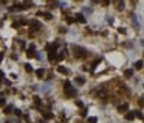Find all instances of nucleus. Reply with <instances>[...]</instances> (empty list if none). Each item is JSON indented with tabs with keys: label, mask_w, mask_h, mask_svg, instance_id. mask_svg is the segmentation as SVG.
Returning a JSON list of instances; mask_svg holds the SVG:
<instances>
[{
	"label": "nucleus",
	"mask_w": 144,
	"mask_h": 123,
	"mask_svg": "<svg viewBox=\"0 0 144 123\" xmlns=\"http://www.w3.org/2000/svg\"><path fill=\"white\" fill-rule=\"evenodd\" d=\"M43 117H45L46 120H49V119L53 117V113H51V112H43Z\"/></svg>",
	"instance_id": "obj_11"
},
{
	"label": "nucleus",
	"mask_w": 144,
	"mask_h": 123,
	"mask_svg": "<svg viewBox=\"0 0 144 123\" xmlns=\"http://www.w3.org/2000/svg\"><path fill=\"white\" fill-rule=\"evenodd\" d=\"M133 75H134V70L130 68V70H125V71H124V77L130 78V77H133Z\"/></svg>",
	"instance_id": "obj_8"
},
{
	"label": "nucleus",
	"mask_w": 144,
	"mask_h": 123,
	"mask_svg": "<svg viewBox=\"0 0 144 123\" xmlns=\"http://www.w3.org/2000/svg\"><path fill=\"white\" fill-rule=\"evenodd\" d=\"M13 112H15V114H16L17 117H20V116H22V112H20L19 109H13Z\"/></svg>",
	"instance_id": "obj_21"
},
{
	"label": "nucleus",
	"mask_w": 144,
	"mask_h": 123,
	"mask_svg": "<svg viewBox=\"0 0 144 123\" xmlns=\"http://www.w3.org/2000/svg\"><path fill=\"white\" fill-rule=\"evenodd\" d=\"M35 72H36V75L40 78V77H43V74H45V70H43V68H39V70H36Z\"/></svg>",
	"instance_id": "obj_12"
},
{
	"label": "nucleus",
	"mask_w": 144,
	"mask_h": 123,
	"mask_svg": "<svg viewBox=\"0 0 144 123\" xmlns=\"http://www.w3.org/2000/svg\"><path fill=\"white\" fill-rule=\"evenodd\" d=\"M56 48H58V42H55L52 46H49V49H48V58H49V61H53V60H56Z\"/></svg>",
	"instance_id": "obj_3"
},
{
	"label": "nucleus",
	"mask_w": 144,
	"mask_h": 123,
	"mask_svg": "<svg viewBox=\"0 0 144 123\" xmlns=\"http://www.w3.org/2000/svg\"><path fill=\"white\" fill-rule=\"evenodd\" d=\"M107 20H108V23H113V22H114V19H113V18H110V16L107 18Z\"/></svg>",
	"instance_id": "obj_30"
},
{
	"label": "nucleus",
	"mask_w": 144,
	"mask_h": 123,
	"mask_svg": "<svg viewBox=\"0 0 144 123\" xmlns=\"http://www.w3.org/2000/svg\"><path fill=\"white\" fill-rule=\"evenodd\" d=\"M12 112H13V106H12V104H7V106H4V110H3V113L9 114V113H12Z\"/></svg>",
	"instance_id": "obj_9"
},
{
	"label": "nucleus",
	"mask_w": 144,
	"mask_h": 123,
	"mask_svg": "<svg viewBox=\"0 0 144 123\" xmlns=\"http://www.w3.org/2000/svg\"><path fill=\"white\" fill-rule=\"evenodd\" d=\"M58 72H61V74H65V75H66V74H69L68 68H65V67H61V65L58 67Z\"/></svg>",
	"instance_id": "obj_10"
},
{
	"label": "nucleus",
	"mask_w": 144,
	"mask_h": 123,
	"mask_svg": "<svg viewBox=\"0 0 144 123\" xmlns=\"http://www.w3.org/2000/svg\"><path fill=\"white\" fill-rule=\"evenodd\" d=\"M134 119H136L134 112H128V110H127V113H125V120H134Z\"/></svg>",
	"instance_id": "obj_7"
},
{
	"label": "nucleus",
	"mask_w": 144,
	"mask_h": 123,
	"mask_svg": "<svg viewBox=\"0 0 144 123\" xmlns=\"http://www.w3.org/2000/svg\"><path fill=\"white\" fill-rule=\"evenodd\" d=\"M111 3V0H102V6H108Z\"/></svg>",
	"instance_id": "obj_26"
},
{
	"label": "nucleus",
	"mask_w": 144,
	"mask_h": 123,
	"mask_svg": "<svg viewBox=\"0 0 144 123\" xmlns=\"http://www.w3.org/2000/svg\"><path fill=\"white\" fill-rule=\"evenodd\" d=\"M6 123H13V122H10V120H7V122H6Z\"/></svg>",
	"instance_id": "obj_36"
},
{
	"label": "nucleus",
	"mask_w": 144,
	"mask_h": 123,
	"mask_svg": "<svg viewBox=\"0 0 144 123\" xmlns=\"http://www.w3.org/2000/svg\"><path fill=\"white\" fill-rule=\"evenodd\" d=\"M1 1H4V0H1Z\"/></svg>",
	"instance_id": "obj_37"
},
{
	"label": "nucleus",
	"mask_w": 144,
	"mask_h": 123,
	"mask_svg": "<svg viewBox=\"0 0 144 123\" xmlns=\"http://www.w3.org/2000/svg\"><path fill=\"white\" fill-rule=\"evenodd\" d=\"M75 20H76V22H79V23H85V22H86L85 16H84L82 13H76V15H75Z\"/></svg>",
	"instance_id": "obj_5"
},
{
	"label": "nucleus",
	"mask_w": 144,
	"mask_h": 123,
	"mask_svg": "<svg viewBox=\"0 0 144 123\" xmlns=\"http://www.w3.org/2000/svg\"><path fill=\"white\" fill-rule=\"evenodd\" d=\"M138 103H140V106H144V97H140V100H138Z\"/></svg>",
	"instance_id": "obj_29"
},
{
	"label": "nucleus",
	"mask_w": 144,
	"mask_h": 123,
	"mask_svg": "<svg viewBox=\"0 0 144 123\" xmlns=\"http://www.w3.org/2000/svg\"><path fill=\"white\" fill-rule=\"evenodd\" d=\"M131 18H133V22H134V26H136V28H138V22H137V18H136V15H133Z\"/></svg>",
	"instance_id": "obj_20"
},
{
	"label": "nucleus",
	"mask_w": 144,
	"mask_h": 123,
	"mask_svg": "<svg viewBox=\"0 0 144 123\" xmlns=\"http://www.w3.org/2000/svg\"><path fill=\"white\" fill-rule=\"evenodd\" d=\"M72 52H74V57L76 58H82V57H86L88 55V51L82 46H78V45H74L72 46Z\"/></svg>",
	"instance_id": "obj_1"
},
{
	"label": "nucleus",
	"mask_w": 144,
	"mask_h": 123,
	"mask_svg": "<svg viewBox=\"0 0 144 123\" xmlns=\"http://www.w3.org/2000/svg\"><path fill=\"white\" fill-rule=\"evenodd\" d=\"M62 58H65V49H63V51H61V52L56 55V60H58V61H61Z\"/></svg>",
	"instance_id": "obj_15"
},
{
	"label": "nucleus",
	"mask_w": 144,
	"mask_h": 123,
	"mask_svg": "<svg viewBox=\"0 0 144 123\" xmlns=\"http://www.w3.org/2000/svg\"><path fill=\"white\" fill-rule=\"evenodd\" d=\"M88 122H89V123H97V122H98V119H97V117H89V119H88Z\"/></svg>",
	"instance_id": "obj_24"
},
{
	"label": "nucleus",
	"mask_w": 144,
	"mask_h": 123,
	"mask_svg": "<svg viewBox=\"0 0 144 123\" xmlns=\"http://www.w3.org/2000/svg\"><path fill=\"white\" fill-rule=\"evenodd\" d=\"M114 1H115V6H117V10H120V12L124 10V6H125V4H124L122 0H114Z\"/></svg>",
	"instance_id": "obj_6"
},
{
	"label": "nucleus",
	"mask_w": 144,
	"mask_h": 123,
	"mask_svg": "<svg viewBox=\"0 0 144 123\" xmlns=\"http://www.w3.org/2000/svg\"><path fill=\"white\" fill-rule=\"evenodd\" d=\"M3 77H4V74H3V71H0V80H3Z\"/></svg>",
	"instance_id": "obj_34"
},
{
	"label": "nucleus",
	"mask_w": 144,
	"mask_h": 123,
	"mask_svg": "<svg viewBox=\"0 0 144 123\" xmlns=\"http://www.w3.org/2000/svg\"><path fill=\"white\" fill-rule=\"evenodd\" d=\"M118 110H120V112H127V110H128V104H125V103L121 104V106L118 107Z\"/></svg>",
	"instance_id": "obj_13"
},
{
	"label": "nucleus",
	"mask_w": 144,
	"mask_h": 123,
	"mask_svg": "<svg viewBox=\"0 0 144 123\" xmlns=\"http://www.w3.org/2000/svg\"><path fill=\"white\" fill-rule=\"evenodd\" d=\"M48 1H49V3H53V4H56L58 0H48Z\"/></svg>",
	"instance_id": "obj_35"
},
{
	"label": "nucleus",
	"mask_w": 144,
	"mask_h": 123,
	"mask_svg": "<svg viewBox=\"0 0 144 123\" xmlns=\"http://www.w3.org/2000/svg\"><path fill=\"white\" fill-rule=\"evenodd\" d=\"M75 81H76V84H79V86H82V84L85 83V78H81V77H76V78H75Z\"/></svg>",
	"instance_id": "obj_16"
},
{
	"label": "nucleus",
	"mask_w": 144,
	"mask_h": 123,
	"mask_svg": "<svg viewBox=\"0 0 144 123\" xmlns=\"http://www.w3.org/2000/svg\"><path fill=\"white\" fill-rule=\"evenodd\" d=\"M26 55H28V58H33V57H35V52L30 49V51H28V54H26Z\"/></svg>",
	"instance_id": "obj_23"
},
{
	"label": "nucleus",
	"mask_w": 144,
	"mask_h": 123,
	"mask_svg": "<svg viewBox=\"0 0 144 123\" xmlns=\"http://www.w3.org/2000/svg\"><path fill=\"white\" fill-rule=\"evenodd\" d=\"M134 114H136V117H138V119H144V117H143V113H141L140 110H136V112H134Z\"/></svg>",
	"instance_id": "obj_17"
},
{
	"label": "nucleus",
	"mask_w": 144,
	"mask_h": 123,
	"mask_svg": "<svg viewBox=\"0 0 144 123\" xmlns=\"http://www.w3.org/2000/svg\"><path fill=\"white\" fill-rule=\"evenodd\" d=\"M98 96H99V97H105V96H107V93L104 91V90H101V91L98 93Z\"/></svg>",
	"instance_id": "obj_25"
},
{
	"label": "nucleus",
	"mask_w": 144,
	"mask_h": 123,
	"mask_svg": "<svg viewBox=\"0 0 144 123\" xmlns=\"http://www.w3.org/2000/svg\"><path fill=\"white\" fill-rule=\"evenodd\" d=\"M25 70H26L28 72H32V71H33V68H32V65H29V64H26V65H25Z\"/></svg>",
	"instance_id": "obj_22"
},
{
	"label": "nucleus",
	"mask_w": 144,
	"mask_h": 123,
	"mask_svg": "<svg viewBox=\"0 0 144 123\" xmlns=\"http://www.w3.org/2000/svg\"><path fill=\"white\" fill-rule=\"evenodd\" d=\"M29 26H30L32 31H38V29H40V23H39L38 20H30V22H29Z\"/></svg>",
	"instance_id": "obj_4"
},
{
	"label": "nucleus",
	"mask_w": 144,
	"mask_h": 123,
	"mask_svg": "<svg viewBox=\"0 0 144 123\" xmlns=\"http://www.w3.org/2000/svg\"><path fill=\"white\" fill-rule=\"evenodd\" d=\"M81 114H82V116H86V110H85V109H84V110L81 112Z\"/></svg>",
	"instance_id": "obj_33"
},
{
	"label": "nucleus",
	"mask_w": 144,
	"mask_h": 123,
	"mask_svg": "<svg viewBox=\"0 0 144 123\" xmlns=\"http://www.w3.org/2000/svg\"><path fill=\"white\" fill-rule=\"evenodd\" d=\"M4 106H6V98L0 97V107H4Z\"/></svg>",
	"instance_id": "obj_18"
},
{
	"label": "nucleus",
	"mask_w": 144,
	"mask_h": 123,
	"mask_svg": "<svg viewBox=\"0 0 144 123\" xmlns=\"http://www.w3.org/2000/svg\"><path fill=\"white\" fill-rule=\"evenodd\" d=\"M118 32H120V33H125V29H124V28H120V29H118Z\"/></svg>",
	"instance_id": "obj_31"
},
{
	"label": "nucleus",
	"mask_w": 144,
	"mask_h": 123,
	"mask_svg": "<svg viewBox=\"0 0 144 123\" xmlns=\"http://www.w3.org/2000/svg\"><path fill=\"white\" fill-rule=\"evenodd\" d=\"M143 65H144V62H143V61H137L136 64H134L136 70H141V68H143Z\"/></svg>",
	"instance_id": "obj_14"
},
{
	"label": "nucleus",
	"mask_w": 144,
	"mask_h": 123,
	"mask_svg": "<svg viewBox=\"0 0 144 123\" xmlns=\"http://www.w3.org/2000/svg\"><path fill=\"white\" fill-rule=\"evenodd\" d=\"M3 58H4V54H3V52H0V62L3 61Z\"/></svg>",
	"instance_id": "obj_32"
},
{
	"label": "nucleus",
	"mask_w": 144,
	"mask_h": 123,
	"mask_svg": "<svg viewBox=\"0 0 144 123\" xmlns=\"http://www.w3.org/2000/svg\"><path fill=\"white\" fill-rule=\"evenodd\" d=\"M33 100H35V103H36V104H40V98H39V97H35Z\"/></svg>",
	"instance_id": "obj_27"
},
{
	"label": "nucleus",
	"mask_w": 144,
	"mask_h": 123,
	"mask_svg": "<svg viewBox=\"0 0 144 123\" xmlns=\"http://www.w3.org/2000/svg\"><path fill=\"white\" fill-rule=\"evenodd\" d=\"M63 91H65V94L68 97H75V94H76V90L72 87L71 81H65L63 83Z\"/></svg>",
	"instance_id": "obj_2"
},
{
	"label": "nucleus",
	"mask_w": 144,
	"mask_h": 123,
	"mask_svg": "<svg viewBox=\"0 0 144 123\" xmlns=\"http://www.w3.org/2000/svg\"><path fill=\"white\" fill-rule=\"evenodd\" d=\"M42 16H45V18H46V19H48V20H51V19H53V16H52V15H51V13H43V15H42Z\"/></svg>",
	"instance_id": "obj_19"
},
{
	"label": "nucleus",
	"mask_w": 144,
	"mask_h": 123,
	"mask_svg": "<svg viewBox=\"0 0 144 123\" xmlns=\"http://www.w3.org/2000/svg\"><path fill=\"white\" fill-rule=\"evenodd\" d=\"M75 103H76V106H78V107H82V106H84V104H82V101H79V100H76Z\"/></svg>",
	"instance_id": "obj_28"
}]
</instances>
